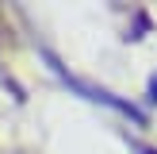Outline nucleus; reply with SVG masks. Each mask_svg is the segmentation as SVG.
Masks as SVG:
<instances>
[{"label":"nucleus","mask_w":157,"mask_h":154,"mask_svg":"<svg viewBox=\"0 0 157 154\" xmlns=\"http://www.w3.org/2000/svg\"><path fill=\"white\" fill-rule=\"evenodd\" d=\"M134 150H138V154H157L153 146H142V143H134Z\"/></svg>","instance_id":"f257e3e1"}]
</instances>
